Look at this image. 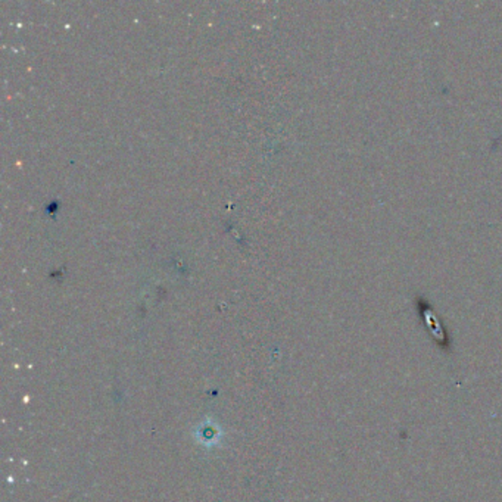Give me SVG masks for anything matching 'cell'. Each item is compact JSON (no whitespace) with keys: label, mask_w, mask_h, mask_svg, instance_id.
<instances>
[{"label":"cell","mask_w":502,"mask_h":502,"mask_svg":"<svg viewBox=\"0 0 502 502\" xmlns=\"http://www.w3.org/2000/svg\"><path fill=\"white\" fill-rule=\"evenodd\" d=\"M218 436H220V429L202 427V440H205L203 444H214V442L218 440Z\"/></svg>","instance_id":"6da1fadb"}]
</instances>
